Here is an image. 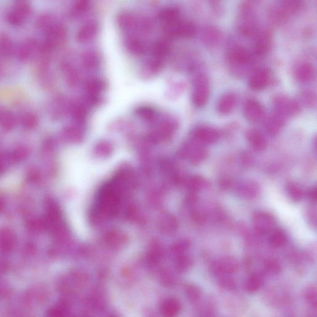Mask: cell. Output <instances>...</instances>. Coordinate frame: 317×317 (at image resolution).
Here are the masks:
<instances>
[{
  "instance_id": "obj_3",
  "label": "cell",
  "mask_w": 317,
  "mask_h": 317,
  "mask_svg": "<svg viewBox=\"0 0 317 317\" xmlns=\"http://www.w3.org/2000/svg\"><path fill=\"white\" fill-rule=\"evenodd\" d=\"M166 37L171 39H190L197 34V27L193 22L179 19L164 26Z\"/></svg>"
},
{
  "instance_id": "obj_36",
  "label": "cell",
  "mask_w": 317,
  "mask_h": 317,
  "mask_svg": "<svg viewBox=\"0 0 317 317\" xmlns=\"http://www.w3.org/2000/svg\"><path fill=\"white\" fill-rule=\"evenodd\" d=\"M189 186L192 192L197 193L200 190L206 189L209 186V182L204 177L194 176L190 180Z\"/></svg>"
},
{
  "instance_id": "obj_40",
  "label": "cell",
  "mask_w": 317,
  "mask_h": 317,
  "mask_svg": "<svg viewBox=\"0 0 317 317\" xmlns=\"http://www.w3.org/2000/svg\"><path fill=\"white\" fill-rule=\"evenodd\" d=\"M221 276L222 277L219 280V285L222 288L229 291L234 290L236 288V282L234 279L226 275Z\"/></svg>"
},
{
  "instance_id": "obj_21",
  "label": "cell",
  "mask_w": 317,
  "mask_h": 317,
  "mask_svg": "<svg viewBox=\"0 0 317 317\" xmlns=\"http://www.w3.org/2000/svg\"><path fill=\"white\" fill-rule=\"evenodd\" d=\"M285 116L275 112L266 121L265 125L266 131L271 136H276L280 132L281 128L285 125Z\"/></svg>"
},
{
  "instance_id": "obj_31",
  "label": "cell",
  "mask_w": 317,
  "mask_h": 317,
  "mask_svg": "<svg viewBox=\"0 0 317 317\" xmlns=\"http://www.w3.org/2000/svg\"><path fill=\"white\" fill-rule=\"evenodd\" d=\"M16 124V119L11 111H0V126L2 129L6 131H11L15 127Z\"/></svg>"
},
{
  "instance_id": "obj_10",
  "label": "cell",
  "mask_w": 317,
  "mask_h": 317,
  "mask_svg": "<svg viewBox=\"0 0 317 317\" xmlns=\"http://www.w3.org/2000/svg\"><path fill=\"white\" fill-rule=\"evenodd\" d=\"M209 81L205 76L201 75L198 78L196 88L193 96L195 105L199 107H202L206 105L209 101Z\"/></svg>"
},
{
  "instance_id": "obj_47",
  "label": "cell",
  "mask_w": 317,
  "mask_h": 317,
  "mask_svg": "<svg viewBox=\"0 0 317 317\" xmlns=\"http://www.w3.org/2000/svg\"><path fill=\"white\" fill-rule=\"evenodd\" d=\"M4 164V162L3 161V160H2V156L1 155H0V175L1 174L2 172H3Z\"/></svg>"
},
{
  "instance_id": "obj_17",
  "label": "cell",
  "mask_w": 317,
  "mask_h": 317,
  "mask_svg": "<svg viewBox=\"0 0 317 317\" xmlns=\"http://www.w3.org/2000/svg\"><path fill=\"white\" fill-rule=\"evenodd\" d=\"M99 26L96 21H89L80 28L77 34L78 42L86 43L95 39L98 34Z\"/></svg>"
},
{
  "instance_id": "obj_32",
  "label": "cell",
  "mask_w": 317,
  "mask_h": 317,
  "mask_svg": "<svg viewBox=\"0 0 317 317\" xmlns=\"http://www.w3.org/2000/svg\"><path fill=\"white\" fill-rule=\"evenodd\" d=\"M20 124L26 130H33L38 125L39 119L35 114L27 112L22 115L19 120Z\"/></svg>"
},
{
  "instance_id": "obj_22",
  "label": "cell",
  "mask_w": 317,
  "mask_h": 317,
  "mask_svg": "<svg viewBox=\"0 0 317 317\" xmlns=\"http://www.w3.org/2000/svg\"><path fill=\"white\" fill-rule=\"evenodd\" d=\"M201 39L204 44L209 46H214L220 42L221 34L216 28L209 26L202 30Z\"/></svg>"
},
{
  "instance_id": "obj_12",
  "label": "cell",
  "mask_w": 317,
  "mask_h": 317,
  "mask_svg": "<svg viewBox=\"0 0 317 317\" xmlns=\"http://www.w3.org/2000/svg\"><path fill=\"white\" fill-rule=\"evenodd\" d=\"M271 73L267 68H260L253 73L249 80V86L253 91H262L268 85Z\"/></svg>"
},
{
  "instance_id": "obj_16",
  "label": "cell",
  "mask_w": 317,
  "mask_h": 317,
  "mask_svg": "<svg viewBox=\"0 0 317 317\" xmlns=\"http://www.w3.org/2000/svg\"><path fill=\"white\" fill-rule=\"evenodd\" d=\"M243 113L247 120L255 122L261 120L264 114V110L260 103L255 100H248L245 104Z\"/></svg>"
},
{
  "instance_id": "obj_30",
  "label": "cell",
  "mask_w": 317,
  "mask_h": 317,
  "mask_svg": "<svg viewBox=\"0 0 317 317\" xmlns=\"http://www.w3.org/2000/svg\"><path fill=\"white\" fill-rule=\"evenodd\" d=\"M14 43L8 35H0V56L9 57L14 53Z\"/></svg>"
},
{
  "instance_id": "obj_29",
  "label": "cell",
  "mask_w": 317,
  "mask_h": 317,
  "mask_svg": "<svg viewBox=\"0 0 317 317\" xmlns=\"http://www.w3.org/2000/svg\"><path fill=\"white\" fill-rule=\"evenodd\" d=\"M289 197L294 202H299L306 196V192L299 185L294 182H288L286 187Z\"/></svg>"
},
{
  "instance_id": "obj_26",
  "label": "cell",
  "mask_w": 317,
  "mask_h": 317,
  "mask_svg": "<svg viewBox=\"0 0 317 317\" xmlns=\"http://www.w3.org/2000/svg\"><path fill=\"white\" fill-rule=\"evenodd\" d=\"M263 284L262 276L254 273L248 276L244 284V289L248 293L253 294L259 291Z\"/></svg>"
},
{
  "instance_id": "obj_9",
  "label": "cell",
  "mask_w": 317,
  "mask_h": 317,
  "mask_svg": "<svg viewBox=\"0 0 317 317\" xmlns=\"http://www.w3.org/2000/svg\"><path fill=\"white\" fill-rule=\"evenodd\" d=\"M256 37L254 52L258 56H265L271 51L273 46V36L270 30H259Z\"/></svg>"
},
{
  "instance_id": "obj_1",
  "label": "cell",
  "mask_w": 317,
  "mask_h": 317,
  "mask_svg": "<svg viewBox=\"0 0 317 317\" xmlns=\"http://www.w3.org/2000/svg\"><path fill=\"white\" fill-rule=\"evenodd\" d=\"M116 22L121 30L126 32L148 33L151 31L153 27L148 17L138 16L128 11L120 12L116 17Z\"/></svg>"
},
{
  "instance_id": "obj_18",
  "label": "cell",
  "mask_w": 317,
  "mask_h": 317,
  "mask_svg": "<svg viewBox=\"0 0 317 317\" xmlns=\"http://www.w3.org/2000/svg\"><path fill=\"white\" fill-rule=\"evenodd\" d=\"M315 74V68L308 62L299 63L294 69V77L301 83H308L313 80Z\"/></svg>"
},
{
  "instance_id": "obj_4",
  "label": "cell",
  "mask_w": 317,
  "mask_h": 317,
  "mask_svg": "<svg viewBox=\"0 0 317 317\" xmlns=\"http://www.w3.org/2000/svg\"><path fill=\"white\" fill-rule=\"evenodd\" d=\"M31 11L27 0H16L14 6L7 14V21L14 27L23 26L29 19Z\"/></svg>"
},
{
  "instance_id": "obj_41",
  "label": "cell",
  "mask_w": 317,
  "mask_h": 317,
  "mask_svg": "<svg viewBox=\"0 0 317 317\" xmlns=\"http://www.w3.org/2000/svg\"><path fill=\"white\" fill-rule=\"evenodd\" d=\"M307 257L311 262H316L317 257V245L316 243H311L306 250Z\"/></svg>"
},
{
  "instance_id": "obj_46",
  "label": "cell",
  "mask_w": 317,
  "mask_h": 317,
  "mask_svg": "<svg viewBox=\"0 0 317 317\" xmlns=\"http://www.w3.org/2000/svg\"><path fill=\"white\" fill-rule=\"evenodd\" d=\"M231 182L227 179H222L220 181V186L223 189H228L230 187Z\"/></svg>"
},
{
  "instance_id": "obj_13",
  "label": "cell",
  "mask_w": 317,
  "mask_h": 317,
  "mask_svg": "<svg viewBox=\"0 0 317 317\" xmlns=\"http://www.w3.org/2000/svg\"><path fill=\"white\" fill-rule=\"evenodd\" d=\"M238 196L245 200H252L259 195L260 187L257 182L246 181L238 184L235 188Z\"/></svg>"
},
{
  "instance_id": "obj_25",
  "label": "cell",
  "mask_w": 317,
  "mask_h": 317,
  "mask_svg": "<svg viewBox=\"0 0 317 317\" xmlns=\"http://www.w3.org/2000/svg\"><path fill=\"white\" fill-rule=\"evenodd\" d=\"M125 45L129 51L134 54H141L146 50L145 42L140 38L134 36V35L126 38Z\"/></svg>"
},
{
  "instance_id": "obj_34",
  "label": "cell",
  "mask_w": 317,
  "mask_h": 317,
  "mask_svg": "<svg viewBox=\"0 0 317 317\" xmlns=\"http://www.w3.org/2000/svg\"><path fill=\"white\" fill-rule=\"evenodd\" d=\"M170 49V39L168 38H162L155 42L153 46V51L156 55L163 56L166 55Z\"/></svg>"
},
{
  "instance_id": "obj_20",
  "label": "cell",
  "mask_w": 317,
  "mask_h": 317,
  "mask_svg": "<svg viewBox=\"0 0 317 317\" xmlns=\"http://www.w3.org/2000/svg\"><path fill=\"white\" fill-rule=\"evenodd\" d=\"M236 103L237 99L234 94H225L218 101L217 110L223 115H227L234 110Z\"/></svg>"
},
{
  "instance_id": "obj_33",
  "label": "cell",
  "mask_w": 317,
  "mask_h": 317,
  "mask_svg": "<svg viewBox=\"0 0 317 317\" xmlns=\"http://www.w3.org/2000/svg\"><path fill=\"white\" fill-rule=\"evenodd\" d=\"M305 299L309 306L314 311H317V290L316 286L309 285L305 290Z\"/></svg>"
},
{
  "instance_id": "obj_38",
  "label": "cell",
  "mask_w": 317,
  "mask_h": 317,
  "mask_svg": "<svg viewBox=\"0 0 317 317\" xmlns=\"http://www.w3.org/2000/svg\"><path fill=\"white\" fill-rule=\"evenodd\" d=\"M207 149L204 148V147L201 146L195 149L192 156L193 164L198 165L202 163L207 158Z\"/></svg>"
},
{
  "instance_id": "obj_48",
  "label": "cell",
  "mask_w": 317,
  "mask_h": 317,
  "mask_svg": "<svg viewBox=\"0 0 317 317\" xmlns=\"http://www.w3.org/2000/svg\"><path fill=\"white\" fill-rule=\"evenodd\" d=\"M0 155H1V154H0Z\"/></svg>"
},
{
  "instance_id": "obj_45",
  "label": "cell",
  "mask_w": 317,
  "mask_h": 317,
  "mask_svg": "<svg viewBox=\"0 0 317 317\" xmlns=\"http://www.w3.org/2000/svg\"><path fill=\"white\" fill-rule=\"evenodd\" d=\"M317 187L314 186L311 188L310 190H309L308 193H307V196H308L309 201L311 203H314L316 204L317 203Z\"/></svg>"
},
{
  "instance_id": "obj_39",
  "label": "cell",
  "mask_w": 317,
  "mask_h": 317,
  "mask_svg": "<svg viewBox=\"0 0 317 317\" xmlns=\"http://www.w3.org/2000/svg\"><path fill=\"white\" fill-rule=\"evenodd\" d=\"M188 297L193 302H197L202 298V292L198 286L193 285H188L186 288Z\"/></svg>"
},
{
  "instance_id": "obj_24",
  "label": "cell",
  "mask_w": 317,
  "mask_h": 317,
  "mask_svg": "<svg viewBox=\"0 0 317 317\" xmlns=\"http://www.w3.org/2000/svg\"><path fill=\"white\" fill-rule=\"evenodd\" d=\"M288 242L287 234L285 230L280 228H275L270 232L269 243L273 248H280L285 246Z\"/></svg>"
},
{
  "instance_id": "obj_43",
  "label": "cell",
  "mask_w": 317,
  "mask_h": 317,
  "mask_svg": "<svg viewBox=\"0 0 317 317\" xmlns=\"http://www.w3.org/2000/svg\"><path fill=\"white\" fill-rule=\"evenodd\" d=\"M193 218L198 224H203L206 220V215L204 212L195 211L193 213Z\"/></svg>"
},
{
  "instance_id": "obj_11",
  "label": "cell",
  "mask_w": 317,
  "mask_h": 317,
  "mask_svg": "<svg viewBox=\"0 0 317 317\" xmlns=\"http://www.w3.org/2000/svg\"><path fill=\"white\" fill-rule=\"evenodd\" d=\"M275 112L284 116L295 115L300 111V106L296 101L283 96H278L274 101Z\"/></svg>"
},
{
  "instance_id": "obj_6",
  "label": "cell",
  "mask_w": 317,
  "mask_h": 317,
  "mask_svg": "<svg viewBox=\"0 0 317 317\" xmlns=\"http://www.w3.org/2000/svg\"><path fill=\"white\" fill-rule=\"evenodd\" d=\"M252 222L256 234L260 236L268 234L275 228V218L266 212L257 211L253 213Z\"/></svg>"
},
{
  "instance_id": "obj_15",
  "label": "cell",
  "mask_w": 317,
  "mask_h": 317,
  "mask_svg": "<svg viewBox=\"0 0 317 317\" xmlns=\"http://www.w3.org/2000/svg\"><path fill=\"white\" fill-rule=\"evenodd\" d=\"M38 51H40V44L37 40L28 39L25 40L17 49V58L21 62H26L34 57Z\"/></svg>"
},
{
  "instance_id": "obj_19",
  "label": "cell",
  "mask_w": 317,
  "mask_h": 317,
  "mask_svg": "<svg viewBox=\"0 0 317 317\" xmlns=\"http://www.w3.org/2000/svg\"><path fill=\"white\" fill-rule=\"evenodd\" d=\"M248 143L256 151H264L266 148V141L262 134L256 129H251L246 133Z\"/></svg>"
},
{
  "instance_id": "obj_23",
  "label": "cell",
  "mask_w": 317,
  "mask_h": 317,
  "mask_svg": "<svg viewBox=\"0 0 317 317\" xmlns=\"http://www.w3.org/2000/svg\"><path fill=\"white\" fill-rule=\"evenodd\" d=\"M181 16V12L178 7L169 6L165 7L159 12V19L164 26L178 21Z\"/></svg>"
},
{
  "instance_id": "obj_14",
  "label": "cell",
  "mask_w": 317,
  "mask_h": 317,
  "mask_svg": "<svg viewBox=\"0 0 317 317\" xmlns=\"http://www.w3.org/2000/svg\"><path fill=\"white\" fill-rule=\"evenodd\" d=\"M195 138L202 145L214 143L219 139V134L215 128L209 126H202L195 131Z\"/></svg>"
},
{
  "instance_id": "obj_8",
  "label": "cell",
  "mask_w": 317,
  "mask_h": 317,
  "mask_svg": "<svg viewBox=\"0 0 317 317\" xmlns=\"http://www.w3.org/2000/svg\"><path fill=\"white\" fill-rule=\"evenodd\" d=\"M238 268L239 263L236 258L233 257H224L213 262L210 270L215 275L224 276L236 272Z\"/></svg>"
},
{
  "instance_id": "obj_37",
  "label": "cell",
  "mask_w": 317,
  "mask_h": 317,
  "mask_svg": "<svg viewBox=\"0 0 317 317\" xmlns=\"http://www.w3.org/2000/svg\"><path fill=\"white\" fill-rule=\"evenodd\" d=\"M265 269L268 273L276 275L281 272L282 266L276 258H269L265 260Z\"/></svg>"
},
{
  "instance_id": "obj_7",
  "label": "cell",
  "mask_w": 317,
  "mask_h": 317,
  "mask_svg": "<svg viewBox=\"0 0 317 317\" xmlns=\"http://www.w3.org/2000/svg\"><path fill=\"white\" fill-rule=\"evenodd\" d=\"M228 63L234 67H245L252 63V54L245 47L234 45L228 50L227 53Z\"/></svg>"
},
{
  "instance_id": "obj_42",
  "label": "cell",
  "mask_w": 317,
  "mask_h": 317,
  "mask_svg": "<svg viewBox=\"0 0 317 317\" xmlns=\"http://www.w3.org/2000/svg\"><path fill=\"white\" fill-rule=\"evenodd\" d=\"M178 265L180 270L182 271L186 270L191 266L192 260H190V258L184 256V257H182L180 258Z\"/></svg>"
},
{
  "instance_id": "obj_5",
  "label": "cell",
  "mask_w": 317,
  "mask_h": 317,
  "mask_svg": "<svg viewBox=\"0 0 317 317\" xmlns=\"http://www.w3.org/2000/svg\"><path fill=\"white\" fill-rule=\"evenodd\" d=\"M237 26L238 31L244 36L255 37L260 30L256 12L240 11Z\"/></svg>"
},
{
  "instance_id": "obj_2",
  "label": "cell",
  "mask_w": 317,
  "mask_h": 317,
  "mask_svg": "<svg viewBox=\"0 0 317 317\" xmlns=\"http://www.w3.org/2000/svg\"><path fill=\"white\" fill-rule=\"evenodd\" d=\"M100 195V209L103 207L104 214H112L120 204V193L115 184H109L103 188Z\"/></svg>"
},
{
  "instance_id": "obj_35",
  "label": "cell",
  "mask_w": 317,
  "mask_h": 317,
  "mask_svg": "<svg viewBox=\"0 0 317 317\" xmlns=\"http://www.w3.org/2000/svg\"><path fill=\"white\" fill-rule=\"evenodd\" d=\"M305 217L307 222L312 228L317 227V206L316 204L311 203L306 208Z\"/></svg>"
},
{
  "instance_id": "obj_44",
  "label": "cell",
  "mask_w": 317,
  "mask_h": 317,
  "mask_svg": "<svg viewBox=\"0 0 317 317\" xmlns=\"http://www.w3.org/2000/svg\"><path fill=\"white\" fill-rule=\"evenodd\" d=\"M303 98L307 105L313 106V103L315 102V96H314L313 93L308 92V91H306L303 94Z\"/></svg>"
},
{
  "instance_id": "obj_28",
  "label": "cell",
  "mask_w": 317,
  "mask_h": 317,
  "mask_svg": "<svg viewBox=\"0 0 317 317\" xmlns=\"http://www.w3.org/2000/svg\"><path fill=\"white\" fill-rule=\"evenodd\" d=\"M91 0H75L71 9V16L73 18H79L83 16L90 9Z\"/></svg>"
},
{
  "instance_id": "obj_27",
  "label": "cell",
  "mask_w": 317,
  "mask_h": 317,
  "mask_svg": "<svg viewBox=\"0 0 317 317\" xmlns=\"http://www.w3.org/2000/svg\"><path fill=\"white\" fill-rule=\"evenodd\" d=\"M30 154L29 149L26 146H18L12 149L7 154V160L11 163H19L25 161L29 157Z\"/></svg>"
}]
</instances>
